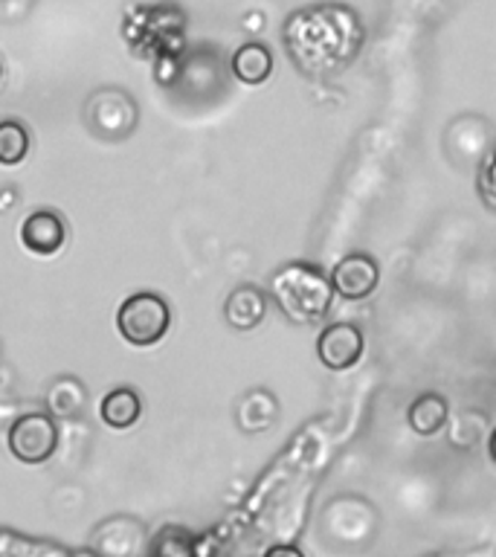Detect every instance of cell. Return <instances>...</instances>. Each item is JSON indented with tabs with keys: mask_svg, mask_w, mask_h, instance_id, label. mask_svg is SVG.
Wrapping results in <instances>:
<instances>
[{
	"mask_svg": "<svg viewBox=\"0 0 496 557\" xmlns=\"http://www.w3.org/2000/svg\"><path fill=\"white\" fill-rule=\"evenodd\" d=\"M328 276L334 294L348 302H360V299H369L381 285V264L369 252H351L331 268Z\"/></svg>",
	"mask_w": 496,
	"mask_h": 557,
	"instance_id": "8992f818",
	"label": "cell"
},
{
	"mask_svg": "<svg viewBox=\"0 0 496 557\" xmlns=\"http://www.w3.org/2000/svg\"><path fill=\"white\" fill-rule=\"evenodd\" d=\"M487 453H491V459H494V465H496V430L491 433V442H487Z\"/></svg>",
	"mask_w": 496,
	"mask_h": 557,
	"instance_id": "ac0fdd59",
	"label": "cell"
},
{
	"mask_svg": "<svg viewBox=\"0 0 496 557\" xmlns=\"http://www.w3.org/2000/svg\"><path fill=\"white\" fill-rule=\"evenodd\" d=\"M407 421L418 435L442 433L447 421H450V404L442 395H435V392H424V395H418L409 404Z\"/></svg>",
	"mask_w": 496,
	"mask_h": 557,
	"instance_id": "9c48e42d",
	"label": "cell"
},
{
	"mask_svg": "<svg viewBox=\"0 0 496 557\" xmlns=\"http://www.w3.org/2000/svg\"><path fill=\"white\" fill-rule=\"evenodd\" d=\"M0 78H3V64H0Z\"/></svg>",
	"mask_w": 496,
	"mask_h": 557,
	"instance_id": "ffe728a7",
	"label": "cell"
},
{
	"mask_svg": "<svg viewBox=\"0 0 496 557\" xmlns=\"http://www.w3.org/2000/svg\"><path fill=\"white\" fill-rule=\"evenodd\" d=\"M365 337L363 331L351 322H334L325 325L317 337V357L331 372H348L363 360Z\"/></svg>",
	"mask_w": 496,
	"mask_h": 557,
	"instance_id": "5b68a950",
	"label": "cell"
},
{
	"mask_svg": "<svg viewBox=\"0 0 496 557\" xmlns=\"http://www.w3.org/2000/svg\"><path fill=\"white\" fill-rule=\"evenodd\" d=\"M479 195L487 207L496 209V146L491 148V154L485 157L482 172H479Z\"/></svg>",
	"mask_w": 496,
	"mask_h": 557,
	"instance_id": "2e32d148",
	"label": "cell"
},
{
	"mask_svg": "<svg viewBox=\"0 0 496 557\" xmlns=\"http://www.w3.org/2000/svg\"><path fill=\"white\" fill-rule=\"evenodd\" d=\"M9 450L17 461L24 465H44L55 453L59 444V430L55 421L44 412H29L21 416L15 424L9 426Z\"/></svg>",
	"mask_w": 496,
	"mask_h": 557,
	"instance_id": "277c9868",
	"label": "cell"
},
{
	"mask_svg": "<svg viewBox=\"0 0 496 557\" xmlns=\"http://www.w3.org/2000/svg\"><path fill=\"white\" fill-rule=\"evenodd\" d=\"M172 311L163 296L157 294H134L120 305L116 311V331L125 343L137 348H151L169 334Z\"/></svg>",
	"mask_w": 496,
	"mask_h": 557,
	"instance_id": "3957f363",
	"label": "cell"
},
{
	"mask_svg": "<svg viewBox=\"0 0 496 557\" xmlns=\"http://www.w3.org/2000/svg\"><path fill=\"white\" fill-rule=\"evenodd\" d=\"M47 404L50 412L59 418H73L78 416V409L85 404V386L76 377H59L47 392Z\"/></svg>",
	"mask_w": 496,
	"mask_h": 557,
	"instance_id": "4fadbf2b",
	"label": "cell"
},
{
	"mask_svg": "<svg viewBox=\"0 0 496 557\" xmlns=\"http://www.w3.org/2000/svg\"><path fill=\"white\" fill-rule=\"evenodd\" d=\"M233 76L241 85H264L273 76V52L264 44H244L233 52Z\"/></svg>",
	"mask_w": 496,
	"mask_h": 557,
	"instance_id": "30bf717a",
	"label": "cell"
},
{
	"mask_svg": "<svg viewBox=\"0 0 496 557\" xmlns=\"http://www.w3.org/2000/svg\"><path fill=\"white\" fill-rule=\"evenodd\" d=\"M26 151H29V134L24 125L15 120L0 122V165L24 163Z\"/></svg>",
	"mask_w": 496,
	"mask_h": 557,
	"instance_id": "5bb4252c",
	"label": "cell"
},
{
	"mask_svg": "<svg viewBox=\"0 0 496 557\" xmlns=\"http://www.w3.org/2000/svg\"><path fill=\"white\" fill-rule=\"evenodd\" d=\"M270 299L278 313L294 325H317L328 317L334 305V285L320 268L294 261L278 268L270 278Z\"/></svg>",
	"mask_w": 496,
	"mask_h": 557,
	"instance_id": "7a4b0ae2",
	"label": "cell"
},
{
	"mask_svg": "<svg viewBox=\"0 0 496 557\" xmlns=\"http://www.w3.org/2000/svg\"><path fill=\"white\" fill-rule=\"evenodd\" d=\"M363 29L351 9L313 7L296 12L285 24V47L308 76L339 73L357 59Z\"/></svg>",
	"mask_w": 496,
	"mask_h": 557,
	"instance_id": "6da1fadb",
	"label": "cell"
},
{
	"mask_svg": "<svg viewBox=\"0 0 496 557\" xmlns=\"http://www.w3.org/2000/svg\"><path fill=\"white\" fill-rule=\"evenodd\" d=\"M21 242L33 256H55L67 242V226L52 209H38L21 224Z\"/></svg>",
	"mask_w": 496,
	"mask_h": 557,
	"instance_id": "52a82bcc",
	"label": "cell"
},
{
	"mask_svg": "<svg viewBox=\"0 0 496 557\" xmlns=\"http://www.w3.org/2000/svg\"><path fill=\"white\" fill-rule=\"evenodd\" d=\"M264 557H305V555L296 546H287V543H282V546H270L268 552H264Z\"/></svg>",
	"mask_w": 496,
	"mask_h": 557,
	"instance_id": "e0dca14e",
	"label": "cell"
},
{
	"mask_svg": "<svg viewBox=\"0 0 496 557\" xmlns=\"http://www.w3.org/2000/svg\"><path fill=\"white\" fill-rule=\"evenodd\" d=\"M268 317V296L256 285L235 287L224 302V320L235 331L259 329Z\"/></svg>",
	"mask_w": 496,
	"mask_h": 557,
	"instance_id": "ba28073f",
	"label": "cell"
},
{
	"mask_svg": "<svg viewBox=\"0 0 496 557\" xmlns=\"http://www.w3.org/2000/svg\"><path fill=\"white\" fill-rule=\"evenodd\" d=\"M151 557H195V537L181 525H169L154 537Z\"/></svg>",
	"mask_w": 496,
	"mask_h": 557,
	"instance_id": "9a60e30c",
	"label": "cell"
},
{
	"mask_svg": "<svg viewBox=\"0 0 496 557\" xmlns=\"http://www.w3.org/2000/svg\"><path fill=\"white\" fill-rule=\"evenodd\" d=\"M70 557H99V555H94V552H73Z\"/></svg>",
	"mask_w": 496,
	"mask_h": 557,
	"instance_id": "d6986e66",
	"label": "cell"
},
{
	"mask_svg": "<svg viewBox=\"0 0 496 557\" xmlns=\"http://www.w3.org/2000/svg\"><path fill=\"white\" fill-rule=\"evenodd\" d=\"M142 416V400L134 389H111L99 404V418L113 430H128Z\"/></svg>",
	"mask_w": 496,
	"mask_h": 557,
	"instance_id": "8fae6325",
	"label": "cell"
},
{
	"mask_svg": "<svg viewBox=\"0 0 496 557\" xmlns=\"http://www.w3.org/2000/svg\"><path fill=\"white\" fill-rule=\"evenodd\" d=\"M278 416L276 398L268 389H252L247 392L238 404V426L247 433H261L268 430Z\"/></svg>",
	"mask_w": 496,
	"mask_h": 557,
	"instance_id": "7c38bea8",
	"label": "cell"
}]
</instances>
